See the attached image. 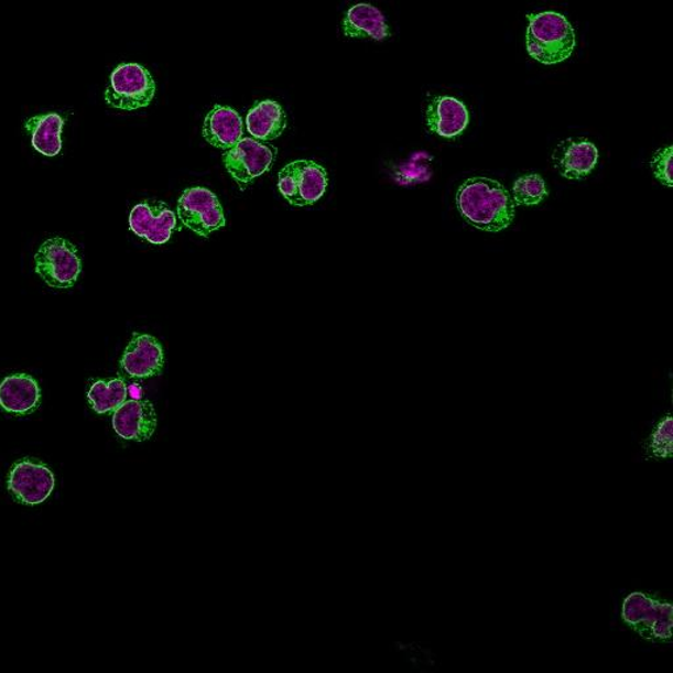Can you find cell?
I'll return each instance as SVG.
<instances>
[{
    "instance_id": "cell-14",
    "label": "cell",
    "mask_w": 673,
    "mask_h": 673,
    "mask_svg": "<svg viewBox=\"0 0 673 673\" xmlns=\"http://www.w3.org/2000/svg\"><path fill=\"white\" fill-rule=\"evenodd\" d=\"M242 119L232 108L216 106L204 120V139L221 151L234 148L242 139Z\"/></svg>"
},
{
    "instance_id": "cell-2",
    "label": "cell",
    "mask_w": 673,
    "mask_h": 673,
    "mask_svg": "<svg viewBox=\"0 0 673 673\" xmlns=\"http://www.w3.org/2000/svg\"><path fill=\"white\" fill-rule=\"evenodd\" d=\"M576 37L568 20L554 11L529 17L527 50L530 57L543 65L566 61L575 50Z\"/></svg>"
},
{
    "instance_id": "cell-23",
    "label": "cell",
    "mask_w": 673,
    "mask_h": 673,
    "mask_svg": "<svg viewBox=\"0 0 673 673\" xmlns=\"http://www.w3.org/2000/svg\"><path fill=\"white\" fill-rule=\"evenodd\" d=\"M672 146H667L659 152L654 162H652L656 178L669 187L672 186Z\"/></svg>"
},
{
    "instance_id": "cell-16",
    "label": "cell",
    "mask_w": 673,
    "mask_h": 673,
    "mask_svg": "<svg viewBox=\"0 0 673 673\" xmlns=\"http://www.w3.org/2000/svg\"><path fill=\"white\" fill-rule=\"evenodd\" d=\"M554 160L563 176L580 180L596 167L598 151L593 142L587 140L566 141L556 149Z\"/></svg>"
},
{
    "instance_id": "cell-19",
    "label": "cell",
    "mask_w": 673,
    "mask_h": 673,
    "mask_svg": "<svg viewBox=\"0 0 673 673\" xmlns=\"http://www.w3.org/2000/svg\"><path fill=\"white\" fill-rule=\"evenodd\" d=\"M64 119L58 113H46L33 117L25 122V129L31 134L32 146L46 158H54L63 149L61 132Z\"/></svg>"
},
{
    "instance_id": "cell-6",
    "label": "cell",
    "mask_w": 673,
    "mask_h": 673,
    "mask_svg": "<svg viewBox=\"0 0 673 673\" xmlns=\"http://www.w3.org/2000/svg\"><path fill=\"white\" fill-rule=\"evenodd\" d=\"M154 94V79L144 66L122 64L112 72L105 99L110 107L134 111L151 105Z\"/></svg>"
},
{
    "instance_id": "cell-9",
    "label": "cell",
    "mask_w": 673,
    "mask_h": 673,
    "mask_svg": "<svg viewBox=\"0 0 673 673\" xmlns=\"http://www.w3.org/2000/svg\"><path fill=\"white\" fill-rule=\"evenodd\" d=\"M9 491L25 506H39L50 498L56 486L54 474L44 465L20 460L9 475Z\"/></svg>"
},
{
    "instance_id": "cell-3",
    "label": "cell",
    "mask_w": 673,
    "mask_h": 673,
    "mask_svg": "<svg viewBox=\"0 0 673 673\" xmlns=\"http://www.w3.org/2000/svg\"><path fill=\"white\" fill-rule=\"evenodd\" d=\"M622 620L639 636L650 641L670 642L673 607L642 593L630 594L622 604Z\"/></svg>"
},
{
    "instance_id": "cell-20",
    "label": "cell",
    "mask_w": 673,
    "mask_h": 673,
    "mask_svg": "<svg viewBox=\"0 0 673 673\" xmlns=\"http://www.w3.org/2000/svg\"><path fill=\"white\" fill-rule=\"evenodd\" d=\"M87 398L95 412L99 414L115 412L127 401V384L121 379H111L108 382L98 380L91 386Z\"/></svg>"
},
{
    "instance_id": "cell-8",
    "label": "cell",
    "mask_w": 673,
    "mask_h": 673,
    "mask_svg": "<svg viewBox=\"0 0 673 673\" xmlns=\"http://www.w3.org/2000/svg\"><path fill=\"white\" fill-rule=\"evenodd\" d=\"M275 149L256 139H241L224 154V165L241 189L268 173L275 160Z\"/></svg>"
},
{
    "instance_id": "cell-15",
    "label": "cell",
    "mask_w": 673,
    "mask_h": 673,
    "mask_svg": "<svg viewBox=\"0 0 673 673\" xmlns=\"http://www.w3.org/2000/svg\"><path fill=\"white\" fill-rule=\"evenodd\" d=\"M427 126L445 139L457 138L468 126V111L460 100L452 97L434 99L426 112Z\"/></svg>"
},
{
    "instance_id": "cell-4",
    "label": "cell",
    "mask_w": 673,
    "mask_h": 673,
    "mask_svg": "<svg viewBox=\"0 0 673 673\" xmlns=\"http://www.w3.org/2000/svg\"><path fill=\"white\" fill-rule=\"evenodd\" d=\"M326 187H328V174L315 161H294L279 173V192L291 206H314L323 198Z\"/></svg>"
},
{
    "instance_id": "cell-17",
    "label": "cell",
    "mask_w": 673,
    "mask_h": 673,
    "mask_svg": "<svg viewBox=\"0 0 673 673\" xmlns=\"http://www.w3.org/2000/svg\"><path fill=\"white\" fill-rule=\"evenodd\" d=\"M344 33L348 37L382 41L390 36V29L382 11L371 4L359 3L346 12Z\"/></svg>"
},
{
    "instance_id": "cell-22",
    "label": "cell",
    "mask_w": 673,
    "mask_h": 673,
    "mask_svg": "<svg viewBox=\"0 0 673 673\" xmlns=\"http://www.w3.org/2000/svg\"><path fill=\"white\" fill-rule=\"evenodd\" d=\"M673 420L665 416L652 432L649 441V452L655 458H671L673 452Z\"/></svg>"
},
{
    "instance_id": "cell-5",
    "label": "cell",
    "mask_w": 673,
    "mask_h": 673,
    "mask_svg": "<svg viewBox=\"0 0 673 673\" xmlns=\"http://www.w3.org/2000/svg\"><path fill=\"white\" fill-rule=\"evenodd\" d=\"M36 273L52 289H72L82 263L77 248L65 238L54 237L41 245L35 256Z\"/></svg>"
},
{
    "instance_id": "cell-21",
    "label": "cell",
    "mask_w": 673,
    "mask_h": 673,
    "mask_svg": "<svg viewBox=\"0 0 673 673\" xmlns=\"http://www.w3.org/2000/svg\"><path fill=\"white\" fill-rule=\"evenodd\" d=\"M547 196L545 181L539 174L521 176L514 182L513 198L521 206H536Z\"/></svg>"
},
{
    "instance_id": "cell-11",
    "label": "cell",
    "mask_w": 673,
    "mask_h": 673,
    "mask_svg": "<svg viewBox=\"0 0 673 673\" xmlns=\"http://www.w3.org/2000/svg\"><path fill=\"white\" fill-rule=\"evenodd\" d=\"M165 365V355L158 338L149 335H133L120 360L121 370L128 377L146 379L158 377Z\"/></svg>"
},
{
    "instance_id": "cell-13",
    "label": "cell",
    "mask_w": 673,
    "mask_h": 673,
    "mask_svg": "<svg viewBox=\"0 0 673 673\" xmlns=\"http://www.w3.org/2000/svg\"><path fill=\"white\" fill-rule=\"evenodd\" d=\"M41 391L35 379L26 373L7 377L0 383V406L3 411L19 414H31L40 405Z\"/></svg>"
},
{
    "instance_id": "cell-7",
    "label": "cell",
    "mask_w": 673,
    "mask_h": 673,
    "mask_svg": "<svg viewBox=\"0 0 673 673\" xmlns=\"http://www.w3.org/2000/svg\"><path fill=\"white\" fill-rule=\"evenodd\" d=\"M178 217L183 226L200 237H209L226 227V216L219 198L207 188H188L178 200Z\"/></svg>"
},
{
    "instance_id": "cell-1",
    "label": "cell",
    "mask_w": 673,
    "mask_h": 673,
    "mask_svg": "<svg viewBox=\"0 0 673 673\" xmlns=\"http://www.w3.org/2000/svg\"><path fill=\"white\" fill-rule=\"evenodd\" d=\"M457 206L466 221L487 232H500L514 219V202L499 182L468 180L457 194Z\"/></svg>"
},
{
    "instance_id": "cell-10",
    "label": "cell",
    "mask_w": 673,
    "mask_h": 673,
    "mask_svg": "<svg viewBox=\"0 0 673 673\" xmlns=\"http://www.w3.org/2000/svg\"><path fill=\"white\" fill-rule=\"evenodd\" d=\"M176 216L165 203L144 202L134 206L129 215V228L135 236L154 245L170 240L176 229Z\"/></svg>"
},
{
    "instance_id": "cell-12",
    "label": "cell",
    "mask_w": 673,
    "mask_h": 673,
    "mask_svg": "<svg viewBox=\"0 0 673 673\" xmlns=\"http://www.w3.org/2000/svg\"><path fill=\"white\" fill-rule=\"evenodd\" d=\"M112 426L122 439L146 441L158 427V414L151 401L127 400L113 412Z\"/></svg>"
},
{
    "instance_id": "cell-18",
    "label": "cell",
    "mask_w": 673,
    "mask_h": 673,
    "mask_svg": "<svg viewBox=\"0 0 673 673\" xmlns=\"http://www.w3.org/2000/svg\"><path fill=\"white\" fill-rule=\"evenodd\" d=\"M287 120L281 105L274 100H263L248 113L247 128L251 138L258 141H271L284 132Z\"/></svg>"
}]
</instances>
